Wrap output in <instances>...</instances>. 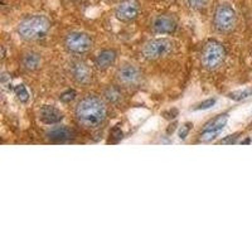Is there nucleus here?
I'll list each match as a JSON object with an SVG mask.
<instances>
[{
  "instance_id": "obj_21",
  "label": "nucleus",
  "mask_w": 252,
  "mask_h": 252,
  "mask_svg": "<svg viewBox=\"0 0 252 252\" xmlns=\"http://www.w3.org/2000/svg\"><path fill=\"white\" fill-rule=\"evenodd\" d=\"M76 91L75 90H66L64 92H62V94H60V101H62V102L64 103H68L71 102V101H73L76 98Z\"/></svg>"
},
{
  "instance_id": "obj_2",
  "label": "nucleus",
  "mask_w": 252,
  "mask_h": 252,
  "mask_svg": "<svg viewBox=\"0 0 252 252\" xmlns=\"http://www.w3.org/2000/svg\"><path fill=\"white\" fill-rule=\"evenodd\" d=\"M51 28L52 23L48 17L43 14H33L20 20L17 27V33L22 39L35 42L46 38Z\"/></svg>"
},
{
  "instance_id": "obj_6",
  "label": "nucleus",
  "mask_w": 252,
  "mask_h": 252,
  "mask_svg": "<svg viewBox=\"0 0 252 252\" xmlns=\"http://www.w3.org/2000/svg\"><path fill=\"white\" fill-rule=\"evenodd\" d=\"M173 42L168 38H154L148 40L141 48V56L146 61H158L169 56L173 51Z\"/></svg>"
},
{
  "instance_id": "obj_22",
  "label": "nucleus",
  "mask_w": 252,
  "mask_h": 252,
  "mask_svg": "<svg viewBox=\"0 0 252 252\" xmlns=\"http://www.w3.org/2000/svg\"><path fill=\"white\" fill-rule=\"evenodd\" d=\"M192 126H193V124H190V123L183 124V125L179 127V131H178V136H179V139L184 140V139H186L187 136L189 135V131L192 130Z\"/></svg>"
},
{
  "instance_id": "obj_1",
  "label": "nucleus",
  "mask_w": 252,
  "mask_h": 252,
  "mask_svg": "<svg viewBox=\"0 0 252 252\" xmlns=\"http://www.w3.org/2000/svg\"><path fill=\"white\" fill-rule=\"evenodd\" d=\"M75 118L83 129H98L107 118L106 103L94 94H87L76 105Z\"/></svg>"
},
{
  "instance_id": "obj_23",
  "label": "nucleus",
  "mask_w": 252,
  "mask_h": 252,
  "mask_svg": "<svg viewBox=\"0 0 252 252\" xmlns=\"http://www.w3.org/2000/svg\"><path fill=\"white\" fill-rule=\"evenodd\" d=\"M238 132H236V134H232V135H228V136H226L224 139H222V140L220 141V144H235L236 141H237V138H238Z\"/></svg>"
},
{
  "instance_id": "obj_16",
  "label": "nucleus",
  "mask_w": 252,
  "mask_h": 252,
  "mask_svg": "<svg viewBox=\"0 0 252 252\" xmlns=\"http://www.w3.org/2000/svg\"><path fill=\"white\" fill-rule=\"evenodd\" d=\"M103 98L109 103H119L123 98V92L119 86L110 85L103 90Z\"/></svg>"
},
{
  "instance_id": "obj_17",
  "label": "nucleus",
  "mask_w": 252,
  "mask_h": 252,
  "mask_svg": "<svg viewBox=\"0 0 252 252\" xmlns=\"http://www.w3.org/2000/svg\"><path fill=\"white\" fill-rule=\"evenodd\" d=\"M14 91L15 96H17L18 100H19L20 102H27V101L29 100V92L24 85H18V86L15 87Z\"/></svg>"
},
{
  "instance_id": "obj_9",
  "label": "nucleus",
  "mask_w": 252,
  "mask_h": 252,
  "mask_svg": "<svg viewBox=\"0 0 252 252\" xmlns=\"http://www.w3.org/2000/svg\"><path fill=\"white\" fill-rule=\"evenodd\" d=\"M114 13L116 19L123 23H131L140 14V5L136 0H121Z\"/></svg>"
},
{
  "instance_id": "obj_8",
  "label": "nucleus",
  "mask_w": 252,
  "mask_h": 252,
  "mask_svg": "<svg viewBox=\"0 0 252 252\" xmlns=\"http://www.w3.org/2000/svg\"><path fill=\"white\" fill-rule=\"evenodd\" d=\"M227 121H228V115L220 114L215 116L213 119L207 121L204 124L203 129H202L201 135H199V141L201 143H209V141L215 140L220 131L224 129Z\"/></svg>"
},
{
  "instance_id": "obj_11",
  "label": "nucleus",
  "mask_w": 252,
  "mask_h": 252,
  "mask_svg": "<svg viewBox=\"0 0 252 252\" xmlns=\"http://www.w3.org/2000/svg\"><path fill=\"white\" fill-rule=\"evenodd\" d=\"M152 29L155 34H172L177 31V20L170 14L157 15L152 20Z\"/></svg>"
},
{
  "instance_id": "obj_25",
  "label": "nucleus",
  "mask_w": 252,
  "mask_h": 252,
  "mask_svg": "<svg viewBox=\"0 0 252 252\" xmlns=\"http://www.w3.org/2000/svg\"><path fill=\"white\" fill-rule=\"evenodd\" d=\"M111 136L115 139L114 143H118V141H120L123 139V131L119 127H115L111 131Z\"/></svg>"
},
{
  "instance_id": "obj_19",
  "label": "nucleus",
  "mask_w": 252,
  "mask_h": 252,
  "mask_svg": "<svg viewBox=\"0 0 252 252\" xmlns=\"http://www.w3.org/2000/svg\"><path fill=\"white\" fill-rule=\"evenodd\" d=\"M216 98H207V100L202 101V102H199L198 105H195L194 107H193V110L194 111H202V110H208L211 109L212 106H215L216 103Z\"/></svg>"
},
{
  "instance_id": "obj_5",
  "label": "nucleus",
  "mask_w": 252,
  "mask_h": 252,
  "mask_svg": "<svg viewBox=\"0 0 252 252\" xmlns=\"http://www.w3.org/2000/svg\"><path fill=\"white\" fill-rule=\"evenodd\" d=\"M63 46L68 53L81 56L91 51L94 47V39L86 32L73 31L64 35Z\"/></svg>"
},
{
  "instance_id": "obj_24",
  "label": "nucleus",
  "mask_w": 252,
  "mask_h": 252,
  "mask_svg": "<svg viewBox=\"0 0 252 252\" xmlns=\"http://www.w3.org/2000/svg\"><path fill=\"white\" fill-rule=\"evenodd\" d=\"M163 116L166 119V120H173V119H175L178 116V110L170 109L168 110V111H164Z\"/></svg>"
},
{
  "instance_id": "obj_3",
  "label": "nucleus",
  "mask_w": 252,
  "mask_h": 252,
  "mask_svg": "<svg viewBox=\"0 0 252 252\" xmlns=\"http://www.w3.org/2000/svg\"><path fill=\"white\" fill-rule=\"evenodd\" d=\"M226 57L227 51L223 44L216 39H211L202 47L199 61L203 68L208 71H215L223 64Z\"/></svg>"
},
{
  "instance_id": "obj_10",
  "label": "nucleus",
  "mask_w": 252,
  "mask_h": 252,
  "mask_svg": "<svg viewBox=\"0 0 252 252\" xmlns=\"http://www.w3.org/2000/svg\"><path fill=\"white\" fill-rule=\"evenodd\" d=\"M69 73L72 78L81 86H87L92 81V69L85 61L73 60L69 63Z\"/></svg>"
},
{
  "instance_id": "obj_14",
  "label": "nucleus",
  "mask_w": 252,
  "mask_h": 252,
  "mask_svg": "<svg viewBox=\"0 0 252 252\" xmlns=\"http://www.w3.org/2000/svg\"><path fill=\"white\" fill-rule=\"evenodd\" d=\"M47 136L53 141H67L75 136V131L66 125H57L47 131Z\"/></svg>"
},
{
  "instance_id": "obj_20",
  "label": "nucleus",
  "mask_w": 252,
  "mask_h": 252,
  "mask_svg": "<svg viewBox=\"0 0 252 252\" xmlns=\"http://www.w3.org/2000/svg\"><path fill=\"white\" fill-rule=\"evenodd\" d=\"M251 94H252V90H244V91H235V92H232V94H228V97L232 98V100L240 101V100H244V98H247Z\"/></svg>"
},
{
  "instance_id": "obj_18",
  "label": "nucleus",
  "mask_w": 252,
  "mask_h": 252,
  "mask_svg": "<svg viewBox=\"0 0 252 252\" xmlns=\"http://www.w3.org/2000/svg\"><path fill=\"white\" fill-rule=\"evenodd\" d=\"M209 0H187V4L193 10H202L208 5Z\"/></svg>"
},
{
  "instance_id": "obj_26",
  "label": "nucleus",
  "mask_w": 252,
  "mask_h": 252,
  "mask_svg": "<svg viewBox=\"0 0 252 252\" xmlns=\"http://www.w3.org/2000/svg\"><path fill=\"white\" fill-rule=\"evenodd\" d=\"M177 129V123H173L172 125L169 126V127H168V130H166V134L168 135H170V134H173V132H174V130Z\"/></svg>"
},
{
  "instance_id": "obj_7",
  "label": "nucleus",
  "mask_w": 252,
  "mask_h": 252,
  "mask_svg": "<svg viewBox=\"0 0 252 252\" xmlns=\"http://www.w3.org/2000/svg\"><path fill=\"white\" fill-rule=\"evenodd\" d=\"M143 73L140 69L131 63H123L116 69V80L125 87H136L140 85Z\"/></svg>"
},
{
  "instance_id": "obj_12",
  "label": "nucleus",
  "mask_w": 252,
  "mask_h": 252,
  "mask_svg": "<svg viewBox=\"0 0 252 252\" xmlns=\"http://www.w3.org/2000/svg\"><path fill=\"white\" fill-rule=\"evenodd\" d=\"M116 58H118V53H116L115 49H102L94 57V64L100 71H105V69L114 66V63L116 62Z\"/></svg>"
},
{
  "instance_id": "obj_27",
  "label": "nucleus",
  "mask_w": 252,
  "mask_h": 252,
  "mask_svg": "<svg viewBox=\"0 0 252 252\" xmlns=\"http://www.w3.org/2000/svg\"><path fill=\"white\" fill-rule=\"evenodd\" d=\"M250 143H251V140H250V139H247V140H244L241 144H250Z\"/></svg>"
},
{
  "instance_id": "obj_15",
  "label": "nucleus",
  "mask_w": 252,
  "mask_h": 252,
  "mask_svg": "<svg viewBox=\"0 0 252 252\" xmlns=\"http://www.w3.org/2000/svg\"><path fill=\"white\" fill-rule=\"evenodd\" d=\"M40 62H42V58L35 52H27L22 56V60H20L22 67L27 71H35L37 68H39Z\"/></svg>"
},
{
  "instance_id": "obj_13",
  "label": "nucleus",
  "mask_w": 252,
  "mask_h": 252,
  "mask_svg": "<svg viewBox=\"0 0 252 252\" xmlns=\"http://www.w3.org/2000/svg\"><path fill=\"white\" fill-rule=\"evenodd\" d=\"M39 119L42 123L47 124V125H55V124H58L62 121L63 114L57 107L44 105L39 110Z\"/></svg>"
},
{
  "instance_id": "obj_4",
  "label": "nucleus",
  "mask_w": 252,
  "mask_h": 252,
  "mask_svg": "<svg viewBox=\"0 0 252 252\" xmlns=\"http://www.w3.org/2000/svg\"><path fill=\"white\" fill-rule=\"evenodd\" d=\"M213 28L222 34L231 33L237 26V12L229 3H220L215 8L212 18Z\"/></svg>"
},
{
  "instance_id": "obj_28",
  "label": "nucleus",
  "mask_w": 252,
  "mask_h": 252,
  "mask_svg": "<svg viewBox=\"0 0 252 252\" xmlns=\"http://www.w3.org/2000/svg\"><path fill=\"white\" fill-rule=\"evenodd\" d=\"M75 1H83V0H75Z\"/></svg>"
}]
</instances>
